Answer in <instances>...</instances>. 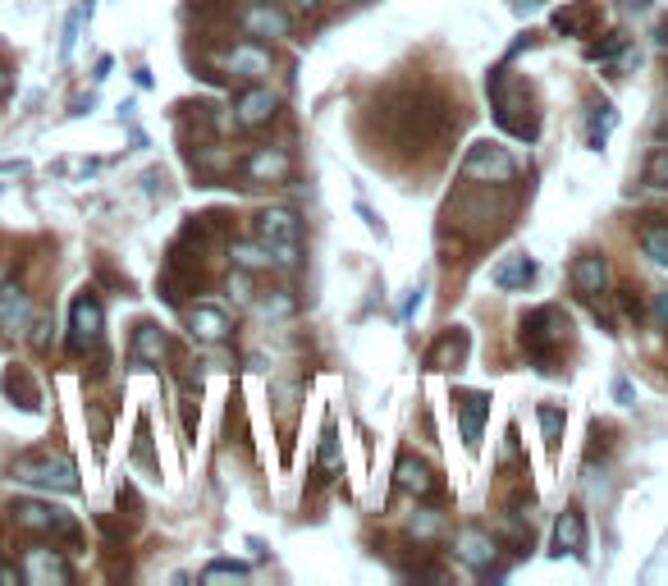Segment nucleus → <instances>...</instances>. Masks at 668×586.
<instances>
[{
	"label": "nucleus",
	"mask_w": 668,
	"mask_h": 586,
	"mask_svg": "<svg viewBox=\"0 0 668 586\" xmlns=\"http://www.w3.org/2000/svg\"><path fill=\"white\" fill-rule=\"evenodd\" d=\"M490 106H495V124L499 129H508L513 138H536L540 133V115L531 110V101H527V92H518L513 87V74H508V65H499V69H490Z\"/></svg>",
	"instance_id": "f257e3e1"
},
{
	"label": "nucleus",
	"mask_w": 668,
	"mask_h": 586,
	"mask_svg": "<svg viewBox=\"0 0 668 586\" xmlns=\"http://www.w3.org/2000/svg\"><path fill=\"white\" fill-rule=\"evenodd\" d=\"M257 243H261V252H266L275 266L293 271L298 257H302V220L293 216L289 207H266L257 216Z\"/></svg>",
	"instance_id": "f03ea898"
},
{
	"label": "nucleus",
	"mask_w": 668,
	"mask_h": 586,
	"mask_svg": "<svg viewBox=\"0 0 668 586\" xmlns=\"http://www.w3.org/2000/svg\"><path fill=\"white\" fill-rule=\"evenodd\" d=\"M563 339H568V316L559 307H536L522 316V348L536 371H554V353L563 348Z\"/></svg>",
	"instance_id": "7ed1b4c3"
},
{
	"label": "nucleus",
	"mask_w": 668,
	"mask_h": 586,
	"mask_svg": "<svg viewBox=\"0 0 668 586\" xmlns=\"http://www.w3.org/2000/svg\"><path fill=\"white\" fill-rule=\"evenodd\" d=\"M10 481H23L33 490H78V472L69 458H51V454H28L19 463H10Z\"/></svg>",
	"instance_id": "20e7f679"
},
{
	"label": "nucleus",
	"mask_w": 668,
	"mask_h": 586,
	"mask_svg": "<svg viewBox=\"0 0 668 586\" xmlns=\"http://www.w3.org/2000/svg\"><path fill=\"white\" fill-rule=\"evenodd\" d=\"M513 174H518V161L508 156V147H499V142H476V147H467L463 179H472V184H508Z\"/></svg>",
	"instance_id": "39448f33"
},
{
	"label": "nucleus",
	"mask_w": 668,
	"mask_h": 586,
	"mask_svg": "<svg viewBox=\"0 0 668 586\" xmlns=\"http://www.w3.org/2000/svg\"><path fill=\"white\" fill-rule=\"evenodd\" d=\"M10 518L19 532L28 536H74V518L65 509H55V504H42V500H14L10 504Z\"/></svg>",
	"instance_id": "423d86ee"
},
{
	"label": "nucleus",
	"mask_w": 668,
	"mask_h": 586,
	"mask_svg": "<svg viewBox=\"0 0 668 586\" xmlns=\"http://www.w3.org/2000/svg\"><path fill=\"white\" fill-rule=\"evenodd\" d=\"M234 124L243 133H257V129H266L275 115H280V92L275 87H266V83H248L243 92L234 97Z\"/></svg>",
	"instance_id": "0eeeda50"
},
{
	"label": "nucleus",
	"mask_w": 668,
	"mask_h": 586,
	"mask_svg": "<svg viewBox=\"0 0 668 586\" xmlns=\"http://www.w3.org/2000/svg\"><path fill=\"white\" fill-rule=\"evenodd\" d=\"M101 335H106V312H101V303L92 293H78L74 307H69V348L74 353H92L101 344Z\"/></svg>",
	"instance_id": "6e6552de"
},
{
	"label": "nucleus",
	"mask_w": 668,
	"mask_h": 586,
	"mask_svg": "<svg viewBox=\"0 0 668 586\" xmlns=\"http://www.w3.org/2000/svg\"><path fill=\"white\" fill-rule=\"evenodd\" d=\"M238 28H243L248 37H257V42L261 37L275 42V37H289L293 19L275 5V0H248V5H238Z\"/></svg>",
	"instance_id": "1a4fd4ad"
},
{
	"label": "nucleus",
	"mask_w": 668,
	"mask_h": 586,
	"mask_svg": "<svg viewBox=\"0 0 668 586\" xmlns=\"http://www.w3.org/2000/svg\"><path fill=\"white\" fill-rule=\"evenodd\" d=\"M270 51L252 37V42H238V46H229L225 55H220V69H225L229 78H243V83H261V78L270 74Z\"/></svg>",
	"instance_id": "9d476101"
},
{
	"label": "nucleus",
	"mask_w": 668,
	"mask_h": 586,
	"mask_svg": "<svg viewBox=\"0 0 668 586\" xmlns=\"http://www.w3.org/2000/svg\"><path fill=\"white\" fill-rule=\"evenodd\" d=\"M293 174V156L284 147H252L243 161V179L248 184H284Z\"/></svg>",
	"instance_id": "9b49d317"
},
{
	"label": "nucleus",
	"mask_w": 668,
	"mask_h": 586,
	"mask_svg": "<svg viewBox=\"0 0 668 586\" xmlns=\"http://www.w3.org/2000/svg\"><path fill=\"white\" fill-rule=\"evenodd\" d=\"M453 554H458L467 568H476V573H490L499 545H495V536L481 532V527H463V532L453 536Z\"/></svg>",
	"instance_id": "f8f14e48"
},
{
	"label": "nucleus",
	"mask_w": 668,
	"mask_h": 586,
	"mask_svg": "<svg viewBox=\"0 0 668 586\" xmlns=\"http://www.w3.org/2000/svg\"><path fill=\"white\" fill-rule=\"evenodd\" d=\"M229 330H234V326H229L225 307H216V303L188 307V335H193V339H202V344H225Z\"/></svg>",
	"instance_id": "ddd939ff"
},
{
	"label": "nucleus",
	"mask_w": 668,
	"mask_h": 586,
	"mask_svg": "<svg viewBox=\"0 0 668 586\" xmlns=\"http://www.w3.org/2000/svg\"><path fill=\"white\" fill-rule=\"evenodd\" d=\"M453 403H458V422H463L467 449H476V445H481V422L490 417V394H481V390H453Z\"/></svg>",
	"instance_id": "4468645a"
},
{
	"label": "nucleus",
	"mask_w": 668,
	"mask_h": 586,
	"mask_svg": "<svg viewBox=\"0 0 668 586\" xmlns=\"http://www.w3.org/2000/svg\"><path fill=\"white\" fill-rule=\"evenodd\" d=\"M467 348H472V335H467L463 326L444 330V335L431 344V353H426V367H431V371H453V367H463V362H467Z\"/></svg>",
	"instance_id": "2eb2a0df"
},
{
	"label": "nucleus",
	"mask_w": 668,
	"mask_h": 586,
	"mask_svg": "<svg viewBox=\"0 0 668 586\" xmlns=\"http://www.w3.org/2000/svg\"><path fill=\"white\" fill-rule=\"evenodd\" d=\"M28 321H33V298L19 289V280H10L0 289V330H5V335H19Z\"/></svg>",
	"instance_id": "dca6fc26"
},
{
	"label": "nucleus",
	"mask_w": 668,
	"mask_h": 586,
	"mask_svg": "<svg viewBox=\"0 0 668 586\" xmlns=\"http://www.w3.org/2000/svg\"><path fill=\"white\" fill-rule=\"evenodd\" d=\"M586 550V522H582V509H563L559 522H554V554H572V559H582Z\"/></svg>",
	"instance_id": "f3484780"
},
{
	"label": "nucleus",
	"mask_w": 668,
	"mask_h": 586,
	"mask_svg": "<svg viewBox=\"0 0 668 586\" xmlns=\"http://www.w3.org/2000/svg\"><path fill=\"white\" fill-rule=\"evenodd\" d=\"M165 353H170V339H165V330L151 326V321H142V326L133 330V362H138V367H161Z\"/></svg>",
	"instance_id": "a211bd4d"
},
{
	"label": "nucleus",
	"mask_w": 668,
	"mask_h": 586,
	"mask_svg": "<svg viewBox=\"0 0 668 586\" xmlns=\"http://www.w3.org/2000/svg\"><path fill=\"white\" fill-rule=\"evenodd\" d=\"M604 284H609V266H604L600 252H582V257L572 261V289L582 293V298H595Z\"/></svg>",
	"instance_id": "6ab92c4d"
},
{
	"label": "nucleus",
	"mask_w": 668,
	"mask_h": 586,
	"mask_svg": "<svg viewBox=\"0 0 668 586\" xmlns=\"http://www.w3.org/2000/svg\"><path fill=\"white\" fill-rule=\"evenodd\" d=\"M490 280H495V289H504V293H518V289H527V284L536 280V261H531L527 252H518V257L499 261L495 271H490Z\"/></svg>",
	"instance_id": "aec40b11"
},
{
	"label": "nucleus",
	"mask_w": 668,
	"mask_h": 586,
	"mask_svg": "<svg viewBox=\"0 0 668 586\" xmlns=\"http://www.w3.org/2000/svg\"><path fill=\"white\" fill-rule=\"evenodd\" d=\"M69 582V559H60L55 550H28L23 559V582Z\"/></svg>",
	"instance_id": "412c9836"
},
{
	"label": "nucleus",
	"mask_w": 668,
	"mask_h": 586,
	"mask_svg": "<svg viewBox=\"0 0 668 586\" xmlns=\"http://www.w3.org/2000/svg\"><path fill=\"white\" fill-rule=\"evenodd\" d=\"M595 19H600V14H595L591 0H572V5H559V10H554V28H559L563 37H586L595 28Z\"/></svg>",
	"instance_id": "4be33fe9"
},
{
	"label": "nucleus",
	"mask_w": 668,
	"mask_h": 586,
	"mask_svg": "<svg viewBox=\"0 0 668 586\" xmlns=\"http://www.w3.org/2000/svg\"><path fill=\"white\" fill-rule=\"evenodd\" d=\"M394 481H399V490H408V495H431V490H435V472L421 463V458H412V454L399 458Z\"/></svg>",
	"instance_id": "5701e85b"
},
{
	"label": "nucleus",
	"mask_w": 668,
	"mask_h": 586,
	"mask_svg": "<svg viewBox=\"0 0 668 586\" xmlns=\"http://www.w3.org/2000/svg\"><path fill=\"white\" fill-rule=\"evenodd\" d=\"M614 129H618L614 101H595L591 120H586V147H591V152H604V142H609V133H614Z\"/></svg>",
	"instance_id": "b1692460"
},
{
	"label": "nucleus",
	"mask_w": 668,
	"mask_h": 586,
	"mask_svg": "<svg viewBox=\"0 0 668 586\" xmlns=\"http://www.w3.org/2000/svg\"><path fill=\"white\" fill-rule=\"evenodd\" d=\"M623 55H627V37L623 33H609L604 42L586 46V60H591V65H614V60H623Z\"/></svg>",
	"instance_id": "393cba45"
},
{
	"label": "nucleus",
	"mask_w": 668,
	"mask_h": 586,
	"mask_svg": "<svg viewBox=\"0 0 668 586\" xmlns=\"http://www.w3.org/2000/svg\"><path fill=\"white\" fill-rule=\"evenodd\" d=\"M536 417H540V435H545V445L559 449V440H563V422H568V417H563V408H559V403H540Z\"/></svg>",
	"instance_id": "a878e982"
},
{
	"label": "nucleus",
	"mask_w": 668,
	"mask_h": 586,
	"mask_svg": "<svg viewBox=\"0 0 668 586\" xmlns=\"http://www.w3.org/2000/svg\"><path fill=\"white\" fill-rule=\"evenodd\" d=\"M641 248H646V257H655L659 266H668V225H659V220L641 225Z\"/></svg>",
	"instance_id": "bb28decb"
},
{
	"label": "nucleus",
	"mask_w": 668,
	"mask_h": 586,
	"mask_svg": "<svg viewBox=\"0 0 668 586\" xmlns=\"http://www.w3.org/2000/svg\"><path fill=\"white\" fill-rule=\"evenodd\" d=\"M83 19H92V0H78V10L65 19V42H60V60H69L78 46V28H83Z\"/></svg>",
	"instance_id": "cd10ccee"
},
{
	"label": "nucleus",
	"mask_w": 668,
	"mask_h": 586,
	"mask_svg": "<svg viewBox=\"0 0 668 586\" xmlns=\"http://www.w3.org/2000/svg\"><path fill=\"white\" fill-rule=\"evenodd\" d=\"M5 394L19 399V408H37V385H28L23 371H10V376H5Z\"/></svg>",
	"instance_id": "c85d7f7f"
},
{
	"label": "nucleus",
	"mask_w": 668,
	"mask_h": 586,
	"mask_svg": "<svg viewBox=\"0 0 668 586\" xmlns=\"http://www.w3.org/2000/svg\"><path fill=\"white\" fill-rule=\"evenodd\" d=\"M216 577H248V564H238V559H216V564L202 568V582H216Z\"/></svg>",
	"instance_id": "c756f323"
},
{
	"label": "nucleus",
	"mask_w": 668,
	"mask_h": 586,
	"mask_svg": "<svg viewBox=\"0 0 668 586\" xmlns=\"http://www.w3.org/2000/svg\"><path fill=\"white\" fill-rule=\"evenodd\" d=\"M321 467H339V435H334V422H325V435H321Z\"/></svg>",
	"instance_id": "7c9ffc66"
},
{
	"label": "nucleus",
	"mask_w": 668,
	"mask_h": 586,
	"mask_svg": "<svg viewBox=\"0 0 668 586\" xmlns=\"http://www.w3.org/2000/svg\"><path fill=\"white\" fill-rule=\"evenodd\" d=\"M440 527H444V518L435 509H421L417 518H412V532H417V536H435Z\"/></svg>",
	"instance_id": "2f4dec72"
},
{
	"label": "nucleus",
	"mask_w": 668,
	"mask_h": 586,
	"mask_svg": "<svg viewBox=\"0 0 668 586\" xmlns=\"http://www.w3.org/2000/svg\"><path fill=\"white\" fill-rule=\"evenodd\" d=\"M0 586H23V568L0 564Z\"/></svg>",
	"instance_id": "473e14b6"
},
{
	"label": "nucleus",
	"mask_w": 668,
	"mask_h": 586,
	"mask_svg": "<svg viewBox=\"0 0 668 586\" xmlns=\"http://www.w3.org/2000/svg\"><path fill=\"white\" fill-rule=\"evenodd\" d=\"M650 179H655V184H664V188H668V152L659 156L655 165H650Z\"/></svg>",
	"instance_id": "72a5a7b5"
},
{
	"label": "nucleus",
	"mask_w": 668,
	"mask_h": 586,
	"mask_svg": "<svg viewBox=\"0 0 668 586\" xmlns=\"http://www.w3.org/2000/svg\"><path fill=\"white\" fill-rule=\"evenodd\" d=\"M655 312H659V321H668V289L655 293Z\"/></svg>",
	"instance_id": "f704fd0d"
},
{
	"label": "nucleus",
	"mask_w": 668,
	"mask_h": 586,
	"mask_svg": "<svg viewBox=\"0 0 668 586\" xmlns=\"http://www.w3.org/2000/svg\"><path fill=\"white\" fill-rule=\"evenodd\" d=\"M614 394H618V403H632V385H627V380H618Z\"/></svg>",
	"instance_id": "c9c22d12"
},
{
	"label": "nucleus",
	"mask_w": 668,
	"mask_h": 586,
	"mask_svg": "<svg viewBox=\"0 0 668 586\" xmlns=\"http://www.w3.org/2000/svg\"><path fill=\"white\" fill-rule=\"evenodd\" d=\"M293 5H298V10L307 14V10H316V5H321V0H293Z\"/></svg>",
	"instance_id": "e433bc0d"
},
{
	"label": "nucleus",
	"mask_w": 668,
	"mask_h": 586,
	"mask_svg": "<svg viewBox=\"0 0 668 586\" xmlns=\"http://www.w3.org/2000/svg\"><path fill=\"white\" fill-rule=\"evenodd\" d=\"M655 37H659V42L668 46V19H664V23H659V28H655Z\"/></svg>",
	"instance_id": "4c0bfd02"
},
{
	"label": "nucleus",
	"mask_w": 668,
	"mask_h": 586,
	"mask_svg": "<svg viewBox=\"0 0 668 586\" xmlns=\"http://www.w3.org/2000/svg\"><path fill=\"white\" fill-rule=\"evenodd\" d=\"M623 5H627V10H646L650 0H623Z\"/></svg>",
	"instance_id": "58836bf2"
},
{
	"label": "nucleus",
	"mask_w": 668,
	"mask_h": 586,
	"mask_svg": "<svg viewBox=\"0 0 668 586\" xmlns=\"http://www.w3.org/2000/svg\"><path fill=\"white\" fill-rule=\"evenodd\" d=\"M238 5H248V0H238Z\"/></svg>",
	"instance_id": "ea45409f"
},
{
	"label": "nucleus",
	"mask_w": 668,
	"mask_h": 586,
	"mask_svg": "<svg viewBox=\"0 0 668 586\" xmlns=\"http://www.w3.org/2000/svg\"><path fill=\"white\" fill-rule=\"evenodd\" d=\"M664 133H668V129H664Z\"/></svg>",
	"instance_id": "a19ab883"
}]
</instances>
